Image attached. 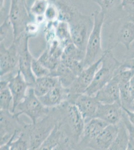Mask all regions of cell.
Returning <instances> with one entry per match:
<instances>
[{"mask_svg": "<svg viewBox=\"0 0 134 150\" xmlns=\"http://www.w3.org/2000/svg\"><path fill=\"white\" fill-rule=\"evenodd\" d=\"M61 112L59 121L64 135L70 139L77 147L85 126V121L74 104L66 101L58 106Z\"/></svg>", "mask_w": 134, "mask_h": 150, "instance_id": "obj_1", "label": "cell"}, {"mask_svg": "<svg viewBox=\"0 0 134 150\" xmlns=\"http://www.w3.org/2000/svg\"><path fill=\"white\" fill-rule=\"evenodd\" d=\"M94 24L90 33L85 51V68L100 59L105 53L102 46V31L105 22V15L100 11L92 14Z\"/></svg>", "mask_w": 134, "mask_h": 150, "instance_id": "obj_2", "label": "cell"}, {"mask_svg": "<svg viewBox=\"0 0 134 150\" xmlns=\"http://www.w3.org/2000/svg\"><path fill=\"white\" fill-rule=\"evenodd\" d=\"M61 117L58 106L52 108L49 113L36 123L28 124L30 137V150H39Z\"/></svg>", "mask_w": 134, "mask_h": 150, "instance_id": "obj_3", "label": "cell"}, {"mask_svg": "<svg viewBox=\"0 0 134 150\" xmlns=\"http://www.w3.org/2000/svg\"><path fill=\"white\" fill-rule=\"evenodd\" d=\"M121 65V63L114 57L111 50L109 49L106 50L100 68L95 74L92 83L85 91V94L94 95L113 78Z\"/></svg>", "mask_w": 134, "mask_h": 150, "instance_id": "obj_4", "label": "cell"}, {"mask_svg": "<svg viewBox=\"0 0 134 150\" xmlns=\"http://www.w3.org/2000/svg\"><path fill=\"white\" fill-rule=\"evenodd\" d=\"M68 23L73 43L79 49L86 51L89 37L93 27V19L81 14L75 9Z\"/></svg>", "mask_w": 134, "mask_h": 150, "instance_id": "obj_5", "label": "cell"}, {"mask_svg": "<svg viewBox=\"0 0 134 150\" xmlns=\"http://www.w3.org/2000/svg\"><path fill=\"white\" fill-rule=\"evenodd\" d=\"M51 108L42 103L34 92L33 87H29L25 97L17 106L14 113L20 116L24 114L36 123L49 113Z\"/></svg>", "mask_w": 134, "mask_h": 150, "instance_id": "obj_6", "label": "cell"}, {"mask_svg": "<svg viewBox=\"0 0 134 150\" xmlns=\"http://www.w3.org/2000/svg\"><path fill=\"white\" fill-rule=\"evenodd\" d=\"M31 38L24 32L18 39L13 40L17 45L19 55V70L22 73L29 87H33L36 78L32 70L33 57L29 47V39Z\"/></svg>", "mask_w": 134, "mask_h": 150, "instance_id": "obj_7", "label": "cell"}, {"mask_svg": "<svg viewBox=\"0 0 134 150\" xmlns=\"http://www.w3.org/2000/svg\"><path fill=\"white\" fill-rule=\"evenodd\" d=\"M9 18L12 24L13 40L25 32L27 24L31 21V16L26 0H11Z\"/></svg>", "mask_w": 134, "mask_h": 150, "instance_id": "obj_8", "label": "cell"}, {"mask_svg": "<svg viewBox=\"0 0 134 150\" xmlns=\"http://www.w3.org/2000/svg\"><path fill=\"white\" fill-rule=\"evenodd\" d=\"M19 116L10 111L0 110V146L7 144L16 132L23 128L26 123Z\"/></svg>", "mask_w": 134, "mask_h": 150, "instance_id": "obj_9", "label": "cell"}, {"mask_svg": "<svg viewBox=\"0 0 134 150\" xmlns=\"http://www.w3.org/2000/svg\"><path fill=\"white\" fill-rule=\"evenodd\" d=\"M0 76L10 73L17 74L19 71V55L14 42L9 48L3 42L0 44Z\"/></svg>", "mask_w": 134, "mask_h": 150, "instance_id": "obj_10", "label": "cell"}, {"mask_svg": "<svg viewBox=\"0 0 134 150\" xmlns=\"http://www.w3.org/2000/svg\"><path fill=\"white\" fill-rule=\"evenodd\" d=\"M67 101L76 105L83 116L85 123L94 118L100 103L95 96L85 93L69 95Z\"/></svg>", "mask_w": 134, "mask_h": 150, "instance_id": "obj_11", "label": "cell"}, {"mask_svg": "<svg viewBox=\"0 0 134 150\" xmlns=\"http://www.w3.org/2000/svg\"><path fill=\"white\" fill-rule=\"evenodd\" d=\"M104 55L97 61L84 69L80 75L76 77L73 84L69 88V95L85 93V91L93 80L95 74L101 64Z\"/></svg>", "mask_w": 134, "mask_h": 150, "instance_id": "obj_12", "label": "cell"}, {"mask_svg": "<svg viewBox=\"0 0 134 150\" xmlns=\"http://www.w3.org/2000/svg\"><path fill=\"white\" fill-rule=\"evenodd\" d=\"M6 75H8L6 78L9 80V88L13 98L11 112L14 113L17 106L25 97L29 85L19 70L16 74L10 73Z\"/></svg>", "mask_w": 134, "mask_h": 150, "instance_id": "obj_13", "label": "cell"}, {"mask_svg": "<svg viewBox=\"0 0 134 150\" xmlns=\"http://www.w3.org/2000/svg\"><path fill=\"white\" fill-rule=\"evenodd\" d=\"M108 125L105 121L97 118H93L85 123L77 150L87 149L90 142L96 138Z\"/></svg>", "mask_w": 134, "mask_h": 150, "instance_id": "obj_14", "label": "cell"}, {"mask_svg": "<svg viewBox=\"0 0 134 150\" xmlns=\"http://www.w3.org/2000/svg\"><path fill=\"white\" fill-rule=\"evenodd\" d=\"M94 96L99 102L102 104H121L120 82L117 75L115 74L113 78Z\"/></svg>", "mask_w": 134, "mask_h": 150, "instance_id": "obj_15", "label": "cell"}, {"mask_svg": "<svg viewBox=\"0 0 134 150\" xmlns=\"http://www.w3.org/2000/svg\"><path fill=\"white\" fill-rule=\"evenodd\" d=\"M119 131V125L109 124L99 135L89 143L87 149L92 150H109L114 143Z\"/></svg>", "mask_w": 134, "mask_h": 150, "instance_id": "obj_16", "label": "cell"}, {"mask_svg": "<svg viewBox=\"0 0 134 150\" xmlns=\"http://www.w3.org/2000/svg\"><path fill=\"white\" fill-rule=\"evenodd\" d=\"M123 112L122 105L120 103L102 104L100 103L94 118L100 119L109 124L117 125L122 120Z\"/></svg>", "mask_w": 134, "mask_h": 150, "instance_id": "obj_17", "label": "cell"}, {"mask_svg": "<svg viewBox=\"0 0 134 150\" xmlns=\"http://www.w3.org/2000/svg\"><path fill=\"white\" fill-rule=\"evenodd\" d=\"M69 94V89L63 87L60 83L53 87L45 95L38 98L45 106L52 108L59 106L67 101Z\"/></svg>", "mask_w": 134, "mask_h": 150, "instance_id": "obj_18", "label": "cell"}, {"mask_svg": "<svg viewBox=\"0 0 134 150\" xmlns=\"http://www.w3.org/2000/svg\"><path fill=\"white\" fill-rule=\"evenodd\" d=\"M1 150H30V137L28 124L26 123L24 128L18 137L12 141L0 146Z\"/></svg>", "mask_w": 134, "mask_h": 150, "instance_id": "obj_19", "label": "cell"}, {"mask_svg": "<svg viewBox=\"0 0 134 150\" xmlns=\"http://www.w3.org/2000/svg\"><path fill=\"white\" fill-rule=\"evenodd\" d=\"M116 41L115 47L117 44H121L128 51L134 42V23L128 20L124 22L119 29Z\"/></svg>", "mask_w": 134, "mask_h": 150, "instance_id": "obj_20", "label": "cell"}, {"mask_svg": "<svg viewBox=\"0 0 134 150\" xmlns=\"http://www.w3.org/2000/svg\"><path fill=\"white\" fill-rule=\"evenodd\" d=\"M51 76L57 77L61 85L69 89L77 77L73 71L62 62L54 70L51 71Z\"/></svg>", "mask_w": 134, "mask_h": 150, "instance_id": "obj_21", "label": "cell"}, {"mask_svg": "<svg viewBox=\"0 0 134 150\" xmlns=\"http://www.w3.org/2000/svg\"><path fill=\"white\" fill-rule=\"evenodd\" d=\"M57 77L52 76L36 78V82L33 86L34 92L38 97L44 95L53 87L60 84Z\"/></svg>", "mask_w": 134, "mask_h": 150, "instance_id": "obj_22", "label": "cell"}, {"mask_svg": "<svg viewBox=\"0 0 134 150\" xmlns=\"http://www.w3.org/2000/svg\"><path fill=\"white\" fill-rule=\"evenodd\" d=\"M54 23L56 38L62 46L65 48L67 45L73 43L70 33V27L68 23L58 20Z\"/></svg>", "mask_w": 134, "mask_h": 150, "instance_id": "obj_23", "label": "cell"}, {"mask_svg": "<svg viewBox=\"0 0 134 150\" xmlns=\"http://www.w3.org/2000/svg\"><path fill=\"white\" fill-rule=\"evenodd\" d=\"M62 137V132L58 121L54 129L43 142L39 150H57L61 141Z\"/></svg>", "mask_w": 134, "mask_h": 150, "instance_id": "obj_24", "label": "cell"}, {"mask_svg": "<svg viewBox=\"0 0 134 150\" xmlns=\"http://www.w3.org/2000/svg\"><path fill=\"white\" fill-rule=\"evenodd\" d=\"M119 131L114 143L109 150H126L129 146V137L127 130L123 122L121 120L118 124Z\"/></svg>", "mask_w": 134, "mask_h": 150, "instance_id": "obj_25", "label": "cell"}, {"mask_svg": "<svg viewBox=\"0 0 134 150\" xmlns=\"http://www.w3.org/2000/svg\"><path fill=\"white\" fill-rule=\"evenodd\" d=\"M50 2L48 0H34L29 9V13L35 21L41 24L45 20L44 15Z\"/></svg>", "mask_w": 134, "mask_h": 150, "instance_id": "obj_26", "label": "cell"}, {"mask_svg": "<svg viewBox=\"0 0 134 150\" xmlns=\"http://www.w3.org/2000/svg\"><path fill=\"white\" fill-rule=\"evenodd\" d=\"M120 101L123 108L132 111L134 105V99L131 94L129 83L120 84Z\"/></svg>", "mask_w": 134, "mask_h": 150, "instance_id": "obj_27", "label": "cell"}, {"mask_svg": "<svg viewBox=\"0 0 134 150\" xmlns=\"http://www.w3.org/2000/svg\"><path fill=\"white\" fill-rule=\"evenodd\" d=\"M100 8V11L105 15V17L109 13L113 12L118 8H121L122 0H93Z\"/></svg>", "mask_w": 134, "mask_h": 150, "instance_id": "obj_28", "label": "cell"}, {"mask_svg": "<svg viewBox=\"0 0 134 150\" xmlns=\"http://www.w3.org/2000/svg\"><path fill=\"white\" fill-rule=\"evenodd\" d=\"M13 98L9 87L0 89V110L12 112Z\"/></svg>", "mask_w": 134, "mask_h": 150, "instance_id": "obj_29", "label": "cell"}, {"mask_svg": "<svg viewBox=\"0 0 134 150\" xmlns=\"http://www.w3.org/2000/svg\"><path fill=\"white\" fill-rule=\"evenodd\" d=\"M32 70L36 78L51 76V70L43 65L38 59L34 58L32 64Z\"/></svg>", "mask_w": 134, "mask_h": 150, "instance_id": "obj_30", "label": "cell"}, {"mask_svg": "<svg viewBox=\"0 0 134 150\" xmlns=\"http://www.w3.org/2000/svg\"><path fill=\"white\" fill-rule=\"evenodd\" d=\"M122 120L126 127L129 137L128 150H134V126L129 120L127 115L124 111L123 113Z\"/></svg>", "mask_w": 134, "mask_h": 150, "instance_id": "obj_31", "label": "cell"}, {"mask_svg": "<svg viewBox=\"0 0 134 150\" xmlns=\"http://www.w3.org/2000/svg\"><path fill=\"white\" fill-rule=\"evenodd\" d=\"M44 18L48 23H54L59 20V10L55 3L50 2L45 13Z\"/></svg>", "mask_w": 134, "mask_h": 150, "instance_id": "obj_32", "label": "cell"}, {"mask_svg": "<svg viewBox=\"0 0 134 150\" xmlns=\"http://www.w3.org/2000/svg\"><path fill=\"white\" fill-rule=\"evenodd\" d=\"M11 27H12V24L10 21L9 20L8 16H7V17L3 21L2 24H1V26H0V30H1L0 42L1 43L3 42L4 40L5 39Z\"/></svg>", "mask_w": 134, "mask_h": 150, "instance_id": "obj_33", "label": "cell"}, {"mask_svg": "<svg viewBox=\"0 0 134 150\" xmlns=\"http://www.w3.org/2000/svg\"><path fill=\"white\" fill-rule=\"evenodd\" d=\"M39 25L35 21H30L26 26L24 32L30 38L36 36L39 30Z\"/></svg>", "mask_w": 134, "mask_h": 150, "instance_id": "obj_34", "label": "cell"}, {"mask_svg": "<svg viewBox=\"0 0 134 150\" xmlns=\"http://www.w3.org/2000/svg\"><path fill=\"white\" fill-rule=\"evenodd\" d=\"M121 8L125 12L134 9V0H122Z\"/></svg>", "mask_w": 134, "mask_h": 150, "instance_id": "obj_35", "label": "cell"}, {"mask_svg": "<svg viewBox=\"0 0 134 150\" xmlns=\"http://www.w3.org/2000/svg\"><path fill=\"white\" fill-rule=\"evenodd\" d=\"M121 66L124 68L132 70L134 73V58L126 59L124 62L121 63Z\"/></svg>", "mask_w": 134, "mask_h": 150, "instance_id": "obj_36", "label": "cell"}, {"mask_svg": "<svg viewBox=\"0 0 134 150\" xmlns=\"http://www.w3.org/2000/svg\"><path fill=\"white\" fill-rule=\"evenodd\" d=\"M123 109L127 115L128 117V118L129 119V120L130 121L132 124L134 126V111H131V110H129L127 109H125V108H123Z\"/></svg>", "mask_w": 134, "mask_h": 150, "instance_id": "obj_37", "label": "cell"}, {"mask_svg": "<svg viewBox=\"0 0 134 150\" xmlns=\"http://www.w3.org/2000/svg\"><path fill=\"white\" fill-rule=\"evenodd\" d=\"M127 59L134 58V42L131 45L129 49L127 51Z\"/></svg>", "mask_w": 134, "mask_h": 150, "instance_id": "obj_38", "label": "cell"}, {"mask_svg": "<svg viewBox=\"0 0 134 150\" xmlns=\"http://www.w3.org/2000/svg\"><path fill=\"white\" fill-rule=\"evenodd\" d=\"M126 12L128 21L132 22L134 23V8L129 10Z\"/></svg>", "mask_w": 134, "mask_h": 150, "instance_id": "obj_39", "label": "cell"}, {"mask_svg": "<svg viewBox=\"0 0 134 150\" xmlns=\"http://www.w3.org/2000/svg\"><path fill=\"white\" fill-rule=\"evenodd\" d=\"M129 85H130V88L131 90V94L134 101V76L130 81Z\"/></svg>", "mask_w": 134, "mask_h": 150, "instance_id": "obj_40", "label": "cell"}, {"mask_svg": "<svg viewBox=\"0 0 134 150\" xmlns=\"http://www.w3.org/2000/svg\"><path fill=\"white\" fill-rule=\"evenodd\" d=\"M5 0H0V8H1V12L3 10L4 7V3Z\"/></svg>", "mask_w": 134, "mask_h": 150, "instance_id": "obj_41", "label": "cell"}, {"mask_svg": "<svg viewBox=\"0 0 134 150\" xmlns=\"http://www.w3.org/2000/svg\"><path fill=\"white\" fill-rule=\"evenodd\" d=\"M49 2H53V3H56V2H57L59 0H48Z\"/></svg>", "mask_w": 134, "mask_h": 150, "instance_id": "obj_42", "label": "cell"}, {"mask_svg": "<svg viewBox=\"0 0 134 150\" xmlns=\"http://www.w3.org/2000/svg\"><path fill=\"white\" fill-rule=\"evenodd\" d=\"M133 111H134V105H133Z\"/></svg>", "mask_w": 134, "mask_h": 150, "instance_id": "obj_43", "label": "cell"}, {"mask_svg": "<svg viewBox=\"0 0 134 150\" xmlns=\"http://www.w3.org/2000/svg\"></svg>", "mask_w": 134, "mask_h": 150, "instance_id": "obj_44", "label": "cell"}]
</instances>
